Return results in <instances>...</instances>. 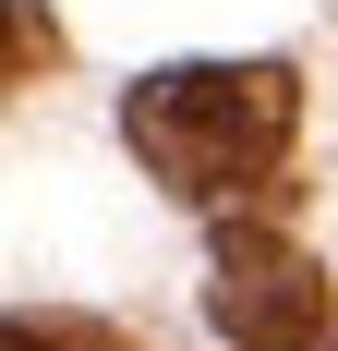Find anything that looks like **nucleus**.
<instances>
[{
	"instance_id": "nucleus-4",
	"label": "nucleus",
	"mask_w": 338,
	"mask_h": 351,
	"mask_svg": "<svg viewBox=\"0 0 338 351\" xmlns=\"http://www.w3.org/2000/svg\"><path fill=\"white\" fill-rule=\"evenodd\" d=\"M49 351H121V339H109L97 315H49Z\"/></svg>"
},
{
	"instance_id": "nucleus-3",
	"label": "nucleus",
	"mask_w": 338,
	"mask_h": 351,
	"mask_svg": "<svg viewBox=\"0 0 338 351\" xmlns=\"http://www.w3.org/2000/svg\"><path fill=\"white\" fill-rule=\"evenodd\" d=\"M61 61V25L49 12H25V0H0V85H25V73Z\"/></svg>"
},
{
	"instance_id": "nucleus-5",
	"label": "nucleus",
	"mask_w": 338,
	"mask_h": 351,
	"mask_svg": "<svg viewBox=\"0 0 338 351\" xmlns=\"http://www.w3.org/2000/svg\"><path fill=\"white\" fill-rule=\"evenodd\" d=\"M0 351H49V315H0Z\"/></svg>"
},
{
	"instance_id": "nucleus-2",
	"label": "nucleus",
	"mask_w": 338,
	"mask_h": 351,
	"mask_svg": "<svg viewBox=\"0 0 338 351\" xmlns=\"http://www.w3.org/2000/svg\"><path fill=\"white\" fill-rule=\"evenodd\" d=\"M205 315H218V339L242 351H314L338 315L326 267H314L302 243H278V230H230L218 243V279H205Z\"/></svg>"
},
{
	"instance_id": "nucleus-1",
	"label": "nucleus",
	"mask_w": 338,
	"mask_h": 351,
	"mask_svg": "<svg viewBox=\"0 0 338 351\" xmlns=\"http://www.w3.org/2000/svg\"><path fill=\"white\" fill-rule=\"evenodd\" d=\"M290 121H302V97H290L278 61H169V73H145L133 109H121L133 158L181 194V206H218L242 182H266L278 145H290Z\"/></svg>"
}]
</instances>
